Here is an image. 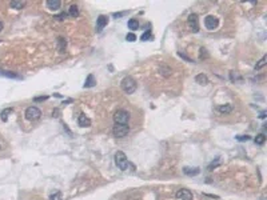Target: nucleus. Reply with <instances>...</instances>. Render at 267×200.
Segmentation results:
<instances>
[{"label":"nucleus","instance_id":"nucleus-1","mask_svg":"<svg viewBox=\"0 0 267 200\" xmlns=\"http://www.w3.org/2000/svg\"><path fill=\"white\" fill-rule=\"evenodd\" d=\"M120 86H122V90L126 92V94H134V92L136 91V88H138V83L135 82V79L134 78H131V76H126L123 80H122V83H120Z\"/></svg>","mask_w":267,"mask_h":200},{"label":"nucleus","instance_id":"nucleus-2","mask_svg":"<svg viewBox=\"0 0 267 200\" xmlns=\"http://www.w3.org/2000/svg\"><path fill=\"white\" fill-rule=\"evenodd\" d=\"M114 159H115L116 167H118L120 171H126L127 168H128V160H127V156H126V154H124L123 151H118V152H116L115 156H114Z\"/></svg>","mask_w":267,"mask_h":200},{"label":"nucleus","instance_id":"nucleus-3","mask_svg":"<svg viewBox=\"0 0 267 200\" xmlns=\"http://www.w3.org/2000/svg\"><path fill=\"white\" fill-rule=\"evenodd\" d=\"M128 120H130V114L124 110H118L114 115V122L116 124H123V126H127Z\"/></svg>","mask_w":267,"mask_h":200},{"label":"nucleus","instance_id":"nucleus-4","mask_svg":"<svg viewBox=\"0 0 267 200\" xmlns=\"http://www.w3.org/2000/svg\"><path fill=\"white\" fill-rule=\"evenodd\" d=\"M24 115H26V119L27 120H30V122H35V120H38L40 116H42V111H40L38 107L31 106V107H28L27 110H26Z\"/></svg>","mask_w":267,"mask_h":200},{"label":"nucleus","instance_id":"nucleus-5","mask_svg":"<svg viewBox=\"0 0 267 200\" xmlns=\"http://www.w3.org/2000/svg\"><path fill=\"white\" fill-rule=\"evenodd\" d=\"M128 131H130V127L128 126H123V124H115L114 128H112V134H114L115 138H124Z\"/></svg>","mask_w":267,"mask_h":200},{"label":"nucleus","instance_id":"nucleus-6","mask_svg":"<svg viewBox=\"0 0 267 200\" xmlns=\"http://www.w3.org/2000/svg\"><path fill=\"white\" fill-rule=\"evenodd\" d=\"M187 24L190 27V30H191L194 34H196V32H199V18H198L196 14H191L188 16L187 19Z\"/></svg>","mask_w":267,"mask_h":200},{"label":"nucleus","instance_id":"nucleus-7","mask_svg":"<svg viewBox=\"0 0 267 200\" xmlns=\"http://www.w3.org/2000/svg\"><path fill=\"white\" fill-rule=\"evenodd\" d=\"M218 24H219L218 19L215 18V16H212V15H208L207 18L204 19V26H206V28H207V30H210V31H214V30H215V28L218 27Z\"/></svg>","mask_w":267,"mask_h":200},{"label":"nucleus","instance_id":"nucleus-8","mask_svg":"<svg viewBox=\"0 0 267 200\" xmlns=\"http://www.w3.org/2000/svg\"><path fill=\"white\" fill-rule=\"evenodd\" d=\"M176 198L179 200H192V192L186 188H182L176 192Z\"/></svg>","mask_w":267,"mask_h":200},{"label":"nucleus","instance_id":"nucleus-9","mask_svg":"<svg viewBox=\"0 0 267 200\" xmlns=\"http://www.w3.org/2000/svg\"><path fill=\"white\" fill-rule=\"evenodd\" d=\"M107 23H108V18H107V16L100 15L99 18H98V20H96V27H98V31H102L103 28L107 26Z\"/></svg>","mask_w":267,"mask_h":200},{"label":"nucleus","instance_id":"nucleus-10","mask_svg":"<svg viewBox=\"0 0 267 200\" xmlns=\"http://www.w3.org/2000/svg\"><path fill=\"white\" fill-rule=\"evenodd\" d=\"M46 6H47L48 10H51V11H58L60 8V6H62V2H60V0H48L46 3Z\"/></svg>","mask_w":267,"mask_h":200},{"label":"nucleus","instance_id":"nucleus-11","mask_svg":"<svg viewBox=\"0 0 267 200\" xmlns=\"http://www.w3.org/2000/svg\"><path fill=\"white\" fill-rule=\"evenodd\" d=\"M78 124L80 127H90L91 126V120H90V118H87L84 114H80L79 119H78Z\"/></svg>","mask_w":267,"mask_h":200},{"label":"nucleus","instance_id":"nucleus-12","mask_svg":"<svg viewBox=\"0 0 267 200\" xmlns=\"http://www.w3.org/2000/svg\"><path fill=\"white\" fill-rule=\"evenodd\" d=\"M183 172H184V175H187V176H196V175H199L200 170H199L198 167H194V168H191V167H184V168H183Z\"/></svg>","mask_w":267,"mask_h":200},{"label":"nucleus","instance_id":"nucleus-13","mask_svg":"<svg viewBox=\"0 0 267 200\" xmlns=\"http://www.w3.org/2000/svg\"><path fill=\"white\" fill-rule=\"evenodd\" d=\"M96 84V80H95V76L92 75V74H90L87 76V79H86V83H84V88H91V87H94Z\"/></svg>","mask_w":267,"mask_h":200},{"label":"nucleus","instance_id":"nucleus-14","mask_svg":"<svg viewBox=\"0 0 267 200\" xmlns=\"http://www.w3.org/2000/svg\"><path fill=\"white\" fill-rule=\"evenodd\" d=\"M195 82H196L198 84H200V86H206V84L208 83V78H207V76H206L204 74H199V75H196Z\"/></svg>","mask_w":267,"mask_h":200},{"label":"nucleus","instance_id":"nucleus-15","mask_svg":"<svg viewBox=\"0 0 267 200\" xmlns=\"http://www.w3.org/2000/svg\"><path fill=\"white\" fill-rule=\"evenodd\" d=\"M11 8H15V10H22V8L26 6V2H19V0H12L10 3Z\"/></svg>","mask_w":267,"mask_h":200},{"label":"nucleus","instance_id":"nucleus-16","mask_svg":"<svg viewBox=\"0 0 267 200\" xmlns=\"http://www.w3.org/2000/svg\"><path fill=\"white\" fill-rule=\"evenodd\" d=\"M12 111H14V108H12V107H8V108H6V110L2 111V114H0V118H2L3 122H7V120H8V115H10Z\"/></svg>","mask_w":267,"mask_h":200},{"label":"nucleus","instance_id":"nucleus-17","mask_svg":"<svg viewBox=\"0 0 267 200\" xmlns=\"http://www.w3.org/2000/svg\"><path fill=\"white\" fill-rule=\"evenodd\" d=\"M127 26H128V28H130V30L135 31V30H138V28H139V22H138L136 19H130V20H128V23H127Z\"/></svg>","mask_w":267,"mask_h":200},{"label":"nucleus","instance_id":"nucleus-18","mask_svg":"<svg viewBox=\"0 0 267 200\" xmlns=\"http://www.w3.org/2000/svg\"><path fill=\"white\" fill-rule=\"evenodd\" d=\"M218 111H219L220 114H230V112L232 111V107L230 106V104H226V106H219V107H218Z\"/></svg>","mask_w":267,"mask_h":200},{"label":"nucleus","instance_id":"nucleus-19","mask_svg":"<svg viewBox=\"0 0 267 200\" xmlns=\"http://www.w3.org/2000/svg\"><path fill=\"white\" fill-rule=\"evenodd\" d=\"M68 14H70V16H72V18H78L79 16L78 6H71L70 8H68Z\"/></svg>","mask_w":267,"mask_h":200},{"label":"nucleus","instance_id":"nucleus-20","mask_svg":"<svg viewBox=\"0 0 267 200\" xmlns=\"http://www.w3.org/2000/svg\"><path fill=\"white\" fill-rule=\"evenodd\" d=\"M265 142H266V135H265V134H259V135H257V138H255V143L258 144V146H262V144H265Z\"/></svg>","mask_w":267,"mask_h":200},{"label":"nucleus","instance_id":"nucleus-21","mask_svg":"<svg viewBox=\"0 0 267 200\" xmlns=\"http://www.w3.org/2000/svg\"><path fill=\"white\" fill-rule=\"evenodd\" d=\"M230 79H231V82H236V80L238 82H242V80H243L242 79V76H239L236 72H234V71L230 72Z\"/></svg>","mask_w":267,"mask_h":200},{"label":"nucleus","instance_id":"nucleus-22","mask_svg":"<svg viewBox=\"0 0 267 200\" xmlns=\"http://www.w3.org/2000/svg\"><path fill=\"white\" fill-rule=\"evenodd\" d=\"M58 43H59V51L63 52L64 50H66V46H67L66 40H64L63 38H59V39H58Z\"/></svg>","mask_w":267,"mask_h":200},{"label":"nucleus","instance_id":"nucleus-23","mask_svg":"<svg viewBox=\"0 0 267 200\" xmlns=\"http://www.w3.org/2000/svg\"><path fill=\"white\" fill-rule=\"evenodd\" d=\"M50 200H63L62 199V192H60V191L54 192V194L50 196Z\"/></svg>","mask_w":267,"mask_h":200},{"label":"nucleus","instance_id":"nucleus-24","mask_svg":"<svg viewBox=\"0 0 267 200\" xmlns=\"http://www.w3.org/2000/svg\"><path fill=\"white\" fill-rule=\"evenodd\" d=\"M266 60H267L266 56H263V58H262V59L259 60V63H258L257 66H255V70H257V71H258V70H261V68H263V67L266 66Z\"/></svg>","mask_w":267,"mask_h":200},{"label":"nucleus","instance_id":"nucleus-25","mask_svg":"<svg viewBox=\"0 0 267 200\" xmlns=\"http://www.w3.org/2000/svg\"><path fill=\"white\" fill-rule=\"evenodd\" d=\"M151 38H152L151 32H150V31H146L144 34L140 36V40H143V42H147V40H150V39H151Z\"/></svg>","mask_w":267,"mask_h":200},{"label":"nucleus","instance_id":"nucleus-26","mask_svg":"<svg viewBox=\"0 0 267 200\" xmlns=\"http://www.w3.org/2000/svg\"><path fill=\"white\" fill-rule=\"evenodd\" d=\"M126 40H127V42H135V40H136V36H135V34H127V36H126Z\"/></svg>","mask_w":267,"mask_h":200},{"label":"nucleus","instance_id":"nucleus-27","mask_svg":"<svg viewBox=\"0 0 267 200\" xmlns=\"http://www.w3.org/2000/svg\"><path fill=\"white\" fill-rule=\"evenodd\" d=\"M251 138H250L249 135H242V136H236V140H239V142H247V140H250Z\"/></svg>","mask_w":267,"mask_h":200},{"label":"nucleus","instance_id":"nucleus-28","mask_svg":"<svg viewBox=\"0 0 267 200\" xmlns=\"http://www.w3.org/2000/svg\"><path fill=\"white\" fill-rule=\"evenodd\" d=\"M48 99V96H39V98H35L34 99V102L35 103H39V102H44V100H47Z\"/></svg>","mask_w":267,"mask_h":200},{"label":"nucleus","instance_id":"nucleus-29","mask_svg":"<svg viewBox=\"0 0 267 200\" xmlns=\"http://www.w3.org/2000/svg\"><path fill=\"white\" fill-rule=\"evenodd\" d=\"M265 118H266V112L263 111V112L261 114V119H265Z\"/></svg>","mask_w":267,"mask_h":200},{"label":"nucleus","instance_id":"nucleus-30","mask_svg":"<svg viewBox=\"0 0 267 200\" xmlns=\"http://www.w3.org/2000/svg\"><path fill=\"white\" fill-rule=\"evenodd\" d=\"M2 31H3V23L0 22V32H2Z\"/></svg>","mask_w":267,"mask_h":200}]
</instances>
